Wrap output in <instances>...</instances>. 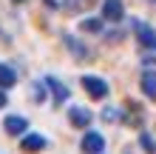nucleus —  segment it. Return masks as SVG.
<instances>
[{
    "mask_svg": "<svg viewBox=\"0 0 156 154\" xmlns=\"http://www.w3.org/2000/svg\"><path fill=\"white\" fill-rule=\"evenodd\" d=\"M82 88H85V92L94 97V100H105V97H108V83H105L102 77L85 74V77H82Z\"/></svg>",
    "mask_w": 156,
    "mask_h": 154,
    "instance_id": "obj_1",
    "label": "nucleus"
},
{
    "mask_svg": "<svg viewBox=\"0 0 156 154\" xmlns=\"http://www.w3.org/2000/svg\"><path fill=\"white\" fill-rule=\"evenodd\" d=\"M122 17H125L122 0H105V3H102V20H108V23H119Z\"/></svg>",
    "mask_w": 156,
    "mask_h": 154,
    "instance_id": "obj_2",
    "label": "nucleus"
},
{
    "mask_svg": "<svg viewBox=\"0 0 156 154\" xmlns=\"http://www.w3.org/2000/svg\"><path fill=\"white\" fill-rule=\"evenodd\" d=\"M102 148H105V137H102V134L88 131L85 137H82V151H85V154H102Z\"/></svg>",
    "mask_w": 156,
    "mask_h": 154,
    "instance_id": "obj_3",
    "label": "nucleus"
},
{
    "mask_svg": "<svg viewBox=\"0 0 156 154\" xmlns=\"http://www.w3.org/2000/svg\"><path fill=\"white\" fill-rule=\"evenodd\" d=\"M68 120H71V126H77V129H85V126L94 120V114H91L88 108H82V106H74L68 111Z\"/></svg>",
    "mask_w": 156,
    "mask_h": 154,
    "instance_id": "obj_4",
    "label": "nucleus"
},
{
    "mask_svg": "<svg viewBox=\"0 0 156 154\" xmlns=\"http://www.w3.org/2000/svg\"><path fill=\"white\" fill-rule=\"evenodd\" d=\"M136 40H139L142 49H153L156 46V32L145 23H136Z\"/></svg>",
    "mask_w": 156,
    "mask_h": 154,
    "instance_id": "obj_5",
    "label": "nucleus"
},
{
    "mask_svg": "<svg viewBox=\"0 0 156 154\" xmlns=\"http://www.w3.org/2000/svg\"><path fill=\"white\" fill-rule=\"evenodd\" d=\"M43 86H48L51 88V94H54V100H57V103H66L68 100V88H66V83H62V80H57V77H45V83Z\"/></svg>",
    "mask_w": 156,
    "mask_h": 154,
    "instance_id": "obj_6",
    "label": "nucleus"
},
{
    "mask_svg": "<svg viewBox=\"0 0 156 154\" xmlns=\"http://www.w3.org/2000/svg\"><path fill=\"white\" fill-rule=\"evenodd\" d=\"M3 129H6V134H26V129H29V120L26 117H6L3 120Z\"/></svg>",
    "mask_w": 156,
    "mask_h": 154,
    "instance_id": "obj_7",
    "label": "nucleus"
},
{
    "mask_svg": "<svg viewBox=\"0 0 156 154\" xmlns=\"http://www.w3.org/2000/svg\"><path fill=\"white\" fill-rule=\"evenodd\" d=\"M139 86H142V94L148 100H156V71H142Z\"/></svg>",
    "mask_w": 156,
    "mask_h": 154,
    "instance_id": "obj_8",
    "label": "nucleus"
},
{
    "mask_svg": "<svg viewBox=\"0 0 156 154\" xmlns=\"http://www.w3.org/2000/svg\"><path fill=\"white\" fill-rule=\"evenodd\" d=\"M14 83H17V71L12 66H6V63H0V88L6 92V88H12Z\"/></svg>",
    "mask_w": 156,
    "mask_h": 154,
    "instance_id": "obj_9",
    "label": "nucleus"
},
{
    "mask_svg": "<svg viewBox=\"0 0 156 154\" xmlns=\"http://www.w3.org/2000/svg\"><path fill=\"white\" fill-rule=\"evenodd\" d=\"M20 146H23V151H40V148H45V137L43 134H26Z\"/></svg>",
    "mask_w": 156,
    "mask_h": 154,
    "instance_id": "obj_10",
    "label": "nucleus"
},
{
    "mask_svg": "<svg viewBox=\"0 0 156 154\" xmlns=\"http://www.w3.org/2000/svg\"><path fill=\"white\" fill-rule=\"evenodd\" d=\"M62 40H66V49L74 54L77 60H82V57H85V49H82V43H80V40H74L71 34H62Z\"/></svg>",
    "mask_w": 156,
    "mask_h": 154,
    "instance_id": "obj_11",
    "label": "nucleus"
},
{
    "mask_svg": "<svg viewBox=\"0 0 156 154\" xmlns=\"http://www.w3.org/2000/svg\"><path fill=\"white\" fill-rule=\"evenodd\" d=\"M80 26H82L85 32H94V34H97V32H102V20H97V17H85Z\"/></svg>",
    "mask_w": 156,
    "mask_h": 154,
    "instance_id": "obj_12",
    "label": "nucleus"
},
{
    "mask_svg": "<svg viewBox=\"0 0 156 154\" xmlns=\"http://www.w3.org/2000/svg\"><path fill=\"white\" fill-rule=\"evenodd\" d=\"M102 120H108V123H114V120H122V108H114V106L102 108Z\"/></svg>",
    "mask_w": 156,
    "mask_h": 154,
    "instance_id": "obj_13",
    "label": "nucleus"
},
{
    "mask_svg": "<svg viewBox=\"0 0 156 154\" xmlns=\"http://www.w3.org/2000/svg\"><path fill=\"white\" fill-rule=\"evenodd\" d=\"M139 146H142L145 151H148V154H153V151H156V148H153V140H151V137H148V134H145V131L139 134Z\"/></svg>",
    "mask_w": 156,
    "mask_h": 154,
    "instance_id": "obj_14",
    "label": "nucleus"
},
{
    "mask_svg": "<svg viewBox=\"0 0 156 154\" xmlns=\"http://www.w3.org/2000/svg\"><path fill=\"white\" fill-rule=\"evenodd\" d=\"M31 88H34V100H37V103H40V100H43V97H45V88H43V83H34Z\"/></svg>",
    "mask_w": 156,
    "mask_h": 154,
    "instance_id": "obj_15",
    "label": "nucleus"
},
{
    "mask_svg": "<svg viewBox=\"0 0 156 154\" xmlns=\"http://www.w3.org/2000/svg\"><path fill=\"white\" fill-rule=\"evenodd\" d=\"M6 103H9V97H6L3 88H0V108H6Z\"/></svg>",
    "mask_w": 156,
    "mask_h": 154,
    "instance_id": "obj_16",
    "label": "nucleus"
},
{
    "mask_svg": "<svg viewBox=\"0 0 156 154\" xmlns=\"http://www.w3.org/2000/svg\"><path fill=\"white\" fill-rule=\"evenodd\" d=\"M14 3H23V0H14Z\"/></svg>",
    "mask_w": 156,
    "mask_h": 154,
    "instance_id": "obj_17",
    "label": "nucleus"
},
{
    "mask_svg": "<svg viewBox=\"0 0 156 154\" xmlns=\"http://www.w3.org/2000/svg\"><path fill=\"white\" fill-rule=\"evenodd\" d=\"M151 3H156V0H151Z\"/></svg>",
    "mask_w": 156,
    "mask_h": 154,
    "instance_id": "obj_18",
    "label": "nucleus"
},
{
    "mask_svg": "<svg viewBox=\"0 0 156 154\" xmlns=\"http://www.w3.org/2000/svg\"><path fill=\"white\" fill-rule=\"evenodd\" d=\"M82 3H85V0H82Z\"/></svg>",
    "mask_w": 156,
    "mask_h": 154,
    "instance_id": "obj_19",
    "label": "nucleus"
}]
</instances>
